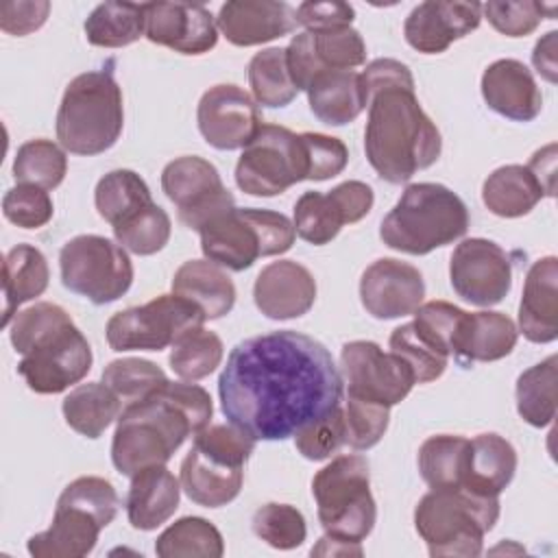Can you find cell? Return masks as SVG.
Returning a JSON list of instances; mask_svg holds the SVG:
<instances>
[{
    "label": "cell",
    "mask_w": 558,
    "mask_h": 558,
    "mask_svg": "<svg viewBox=\"0 0 558 558\" xmlns=\"http://www.w3.org/2000/svg\"><path fill=\"white\" fill-rule=\"evenodd\" d=\"M342 375L327 347L281 329L238 342L218 377L227 421L253 440H286L342 401Z\"/></svg>",
    "instance_id": "1"
},
{
    "label": "cell",
    "mask_w": 558,
    "mask_h": 558,
    "mask_svg": "<svg viewBox=\"0 0 558 558\" xmlns=\"http://www.w3.org/2000/svg\"><path fill=\"white\" fill-rule=\"evenodd\" d=\"M214 403L194 381H168L155 395L129 403L118 416L111 440V462L131 477L137 471L166 464L187 436L209 425Z\"/></svg>",
    "instance_id": "2"
},
{
    "label": "cell",
    "mask_w": 558,
    "mask_h": 558,
    "mask_svg": "<svg viewBox=\"0 0 558 558\" xmlns=\"http://www.w3.org/2000/svg\"><path fill=\"white\" fill-rule=\"evenodd\" d=\"M442 140L423 111L414 85H395L371 94L364 153L371 168L388 183H405L418 170L434 166Z\"/></svg>",
    "instance_id": "3"
},
{
    "label": "cell",
    "mask_w": 558,
    "mask_h": 558,
    "mask_svg": "<svg viewBox=\"0 0 558 558\" xmlns=\"http://www.w3.org/2000/svg\"><path fill=\"white\" fill-rule=\"evenodd\" d=\"M9 340L22 355L17 373L37 395H57L78 384L92 368L87 338L57 303H35L17 312Z\"/></svg>",
    "instance_id": "4"
},
{
    "label": "cell",
    "mask_w": 558,
    "mask_h": 558,
    "mask_svg": "<svg viewBox=\"0 0 558 558\" xmlns=\"http://www.w3.org/2000/svg\"><path fill=\"white\" fill-rule=\"evenodd\" d=\"M469 229L464 201L442 183H412L379 225L381 242L399 253L427 255Z\"/></svg>",
    "instance_id": "5"
},
{
    "label": "cell",
    "mask_w": 558,
    "mask_h": 558,
    "mask_svg": "<svg viewBox=\"0 0 558 558\" xmlns=\"http://www.w3.org/2000/svg\"><path fill=\"white\" fill-rule=\"evenodd\" d=\"M124 126L122 89L109 68L74 76L57 111V140L74 155L94 157L109 150Z\"/></svg>",
    "instance_id": "6"
},
{
    "label": "cell",
    "mask_w": 558,
    "mask_h": 558,
    "mask_svg": "<svg viewBox=\"0 0 558 558\" xmlns=\"http://www.w3.org/2000/svg\"><path fill=\"white\" fill-rule=\"evenodd\" d=\"M497 519L499 497H482L464 488H432L414 508V527L432 558L480 556L484 536Z\"/></svg>",
    "instance_id": "7"
},
{
    "label": "cell",
    "mask_w": 558,
    "mask_h": 558,
    "mask_svg": "<svg viewBox=\"0 0 558 558\" xmlns=\"http://www.w3.org/2000/svg\"><path fill=\"white\" fill-rule=\"evenodd\" d=\"M255 440L231 423H209L194 434V445L181 462V488L190 501L220 508L233 501L244 482V464Z\"/></svg>",
    "instance_id": "8"
},
{
    "label": "cell",
    "mask_w": 558,
    "mask_h": 558,
    "mask_svg": "<svg viewBox=\"0 0 558 558\" xmlns=\"http://www.w3.org/2000/svg\"><path fill=\"white\" fill-rule=\"evenodd\" d=\"M198 233L205 259L233 272L251 268L259 257L290 251L296 238L288 216L257 207H233Z\"/></svg>",
    "instance_id": "9"
},
{
    "label": "cell",
    "mask_w": 558,
    "mask_h": 558,
    "mask_svg": "<svg viewBox=\"0 0 558 558\" xmlns=\"http://www.w3.org/2000/svg\"><path fill=\"white\" fill-rule=\"evenodd\" d=\"M318 521L327 536L362 543L375 527L377 508L371 495L368 462L362 456H336L312 480Z\"/></svg>",
    "instance_id": "10"
},
{
    "label": "cell",
    "mask_w": 558,
    "mask_h": 558,
    "mask_svg": "<svg viewBox=\"0 0 558 558\" xmlns=\"http://www.w3.org/2000/svg\"><path fill=\"white\" fill-rule=\"evenodd\" d=\"M61 283L92 301L107 305L118 301L133 283V264L129 253L105 235H76L59 251Z\"/></svg>",
    "instance_id": "11"
},
{
    "label": "cell",
    "mask_w": 558,
    "mask_h": 558,
    "mask_svg": "<svg viewBox=\"0 0 558 558\" xmlns=\"http://www.w3.org/2000/svg\"><path fill=\"white\" fill-rule=\"evenodd\" d=\"M310 163L301 133L286 126L262 124L242 148L235 163V183L251 196H277L307 181Z\"/></svg>",
    "instance_id": "12"
},
{
    "label": "cell",
    "mask_w": 558,
    "mask_h": 558,
    "mask_svg": "<svg viewBox=\"0 0 558 558\" xmlns=\"http://www.w3.org/2000/svg\"><path fill=\"white\" fill-rule=\"evenodd\" d=\"M203 312L179 294H161L126 307L107 320L105 336L113 351H161L190 329L203 327Z\"/></svg>",
    "instance_id": "13"
},
{
    "label": "cell",
    "mask_w": 558,
    "mask_h": 558,
    "mask_svg": "<svg viewBox=\"0 0 558 558\" xmlns=\"http://www.w3.org/2000/svg\"><path fill=\"white\" fill-rule=\"evenodd\" d=\"M161 190L174 203L179 222L192 231L205 229L235 207L216 166L196 155L170 161L161 172Z\"/></svg>",
    "instance_id": "14"
},
{
    "label": "cell",
    "mask_w": 558,
    "mask_h": 558,
    "mask_svg": "<svg viewBox=\"0 0 558 558\" xmlns=\"http://www.w3.org/2000/svg\"><path fill=\"white\" fill-rule=\"evenodd\" d=\"M340 375L347 381V395L384 403H401L416 384L412 368L392 351L384 353L377 342L351 340L340 351Z\"/></svg>",
    "instance_id": "15"
},
{
    "label": "cell",
    "mask_w": 558,
    "mask_h": 558,
    "mask_svg": "<svg viewBox=\"0 0 558 558\" xmlns=\"http://www.w3.org/2000/svg\"><path fill=\"white\" fill-rule=\"evenodd\" d=\"M449 281L471 305H497L512 288V259L493 240L466 238L451 253Z\"/></svg>",
    "instance_id": "16"
},
{
    "label": "cell",
    "mask_w": 558,
    "mask_h": 558,
    "mask_svg": "<svg viewBox=\"0 0 558 558\" xmlns=\"http://www.w3.org/2000/svg\"><path fill=\"white\" fill-rule=\"evenodd\" d=\"M375 203L371 185L364 181H344L327 194L305 192L294 203V231L301 240L323 246L329 244L344 225L360 222Z\"/></svg>",
    "instance_id": "17"
},
{
    "label": "cell",
    "mask_w": 558,
    "mask_h": 558,
    "mask_svg": "<svg viewBox=\"0 0 558 558\" xmlns=\"http://www.w3.org/2000/svg\"><path fill=\"white\" fill-rule=\"evenodd\" d=\"M288 72L299 92L325 70H353L366 61V44L351 26L329 31H303L286 48Z\"/></svg>",
    "instance_id": "18"
},
{
    "label": "cell",
    "mask_w": 558,
    "mask_h": 558,
    "mask_svg": "<svg viewBox=\"0 0 558 558\" xmlns=\"http://www.w3.org/2000/svg\"><path fill=\"white\" fill-rule=\"evenodd\" d=\"M196 122L203 140L218 150L244 148L264 124L257 102L231 83L214 85L201 96Z\"/></svg>",
    "instance_id": "19"
},
{
    "label": "cell",
    "mask_w": 558,
    "mask_h": 558,
    "mask_svg": "<svg viewBox=\"0 0 558 558\" xmlns=\"http://www.w3.org/2000/svg\"><path fill=\"white\" fill-rule=\"evenodd\" d=\"M425 296V281L416 266L381 257L375 259L360 279V301L366 314L379 320L401 318L416 312Z\"/></svg>",
    "instance_id": "20"
},
{
    "label": "cell",
    "mask_w": 558,
    "mask_h": 558,
    "mask_svg": "<svg viewBox=\"0 0 558 558\" xmlns=\"http://www.w3.org/2000/svg\"><path fill=\"white\" fill-rule=\"evenodd\" d=\"M144 37L181 54L209 52L218 41L216 17L203 4L148 2Z\"/></svg>",
    "instance_id": "21"
},
{
    "label": "cell",
    "mask_w": 558,
    "mask_h": 558,
    "mask_svg": "<svg viewBox=\"0 0 558 558\" xmlns=\"http://www.w3.org/2000/svg\"><path fill=\"white\" fill-rule=\"evenodd\" d=\"M482 22L480 2L427 0L416 4L403 24L405 41L423 54H440Z\"/></svg>",
    "instance_id": "22"
},
{
    "label": "cell",
    "mask_w": 558,
    "mask_h": 558,
    "mask_svg": "<svg viewBox=\"0 0 558 558\" xmlns=\"http://www.w3.org/2000/svg\"><path fill=\"white\" fill-rule=\"evenodd\" d=\"M253 301L266 318H299L307 314L316 301V279L294 259L270 262L255 277Z\"/></svg>",
    "instance_id": "23"
},
{
    "label": "cell",
    "mask_w": 558,
    "mask_h": 558,
    "mask_svg": "<svg viewBox=\"0 0 558 558\" xmlns=\"http://www.w3.org/2000/svg\"><path fill=\"white\" fill-rule=\"evenodd\" d=\"M216 26L233 46H259L292 33L296 9L275 0H229L220 7Z\"/></svg>",
    "instance_id": "24"
},
{
    "label": "cell",
    "mask_w": 558,
    "mask_h": 558,
    "mask_svg": "<svg viewBox=\"0 0 558 558\" xmlns=\"http://www.w3.org/2000/svg\"><path fill=\"white\" fill-rule=\"evenodd\" d=\"M482 98L495 113L512 122H530L543 109V94L519 59H497L482 74Z\"/></svg>",
    "instance_id": "25"
},
{
    "label": "cell",
    "mask_w": 558,
    "mask_h": 558,
    "mask_svg": "<svg viewBox=\"0 0 558 558\" xmlns=\"http://www.w3.org/2000/svg\"><path fill=\"white\" fill-rule=\"evenodd\" d=\"M558 259L554 255L536 259L523 281L519 303V331L534 344L558 338Z\"/></svg>",
    "instance_id": "26"
},
{
    "label": "cell",
    "mask_w": 558,
    "mask_h": 558,
    "mask_svg": "<svg viewBox=\"0 0 558 558\" xmlns=\"http://www.w3.org/2000/svg\"><path fill=\"white\" fill-rule=\"evenodd\" d=\"M517 451L499 434H480L466 440L460 486L473 495L499 497L514 477Z\"/></svg>",
    "instance_id": "27"
},
{
    "label": "cell",
    "mask_w": 558,
    "mask_h": 558,
    "mask_svg": "<svg viewBox=\"0 0 558 558\" xmlns=\"http://www.w3.org/2000/svg\"><path fill=\"white\" fill-rule=\"evenodd\" d=\"M107 525L94 512L57 501L50 527L33 534L26 549L35 558H81L96 547L98 534Z\"/></svg>",
    "instance_id": "28"
},
{
    "label": "cell",
    "mask_w": 558,
    "mask_h": 558,
    "mask_svg": "<svg viewBox=\"0 0 558 558\" xmlns=\"http://www.w3.org/2000/svg\"><path fill=\"white\" fill-rule=\"evenodd\" d=\"M519 338L514 320L501 312H464L451 355L460 366L497 362L512 353Z\"/></svg>",
    "instance_id": "29"
},
{
    "label": "cell",
    "mask_w": 558,
    "mask_h": 558,
    "mask_svg": "<svg viewBox=\"0 0 558 558\" xmlns=\"http://www.w3.org/2000/svg\"><path fill=\"white\" fill-rule=\"evenodd\" d=\"M181 486L166 464H153L131 475L126 517L135 530L148 532L163 525L179 508Z\"/></svg>",
    "instance_id": "30"
},
{
    "label": "cell",
    "mask_w": 558,
    "mask_h": 558,
    "mask_svg": "<svg viewBox=\"0 0 558 558\" xmlns=\"http://www.w3.org/2000/svg\"><path fill=\"white\" fill-rule=\"evenodd\" d=\"M312 113L329 124L342 126L353 122L368 105L362 74L353 70H325L307 87Z\"/></svg>",
    "instance_id": "31"
},
{
    "label": "cell",
    "mask_w": 558,
    "mask_h": 558,
    "mask_svg": "<svg viewBox=\"0 0 558 558\" xmlns=\"http://www.w3.org/2000/svg\"><path fill=\"white\" fill-rule=\"evenodd\" d=\"M172 294L194 303L205 320L229 314L235 305V286L222 266L209 259L183 262L172 277Z\"/></svg>",
    "instance_id": "32"
},
{
    "label": "cell",
    "mask_w": 558,
    "mask_h": 558,
    "mask_svg": "<svg viewBox=\"0 0 558 558\" xmlns=\"http://www.w3.org/2000/svg\"><path fill=\"white\" fill-rule=\"evenodd\" d=\"M547 192L536 174L521 163H508L493 170L482 185V201L499 218H519L530 214Z\"/></svg>",
    "instance_id": "33"
},
{
    "label": "cell",
    "mask_w": 558,
    "mask_h": 558,
    "mask_svg": "<svg viewBox=\"0 0 558 558\" xmlns=\"http://www.w3.org/2000/svg\"><path fill=\"white\" fill-rule=\"evenodd\" d=\"M50 270L44 253L31 244L13 246L2 262V327H9L17 307L35 296H41L48 288Z\"/></svg>",
    "instance_id": "34"
},
{
    "label": "cell",
    "mask_w": 558,
    "mask_h": 558,
    "mask_svg": "<svg viewBox=\"0 0 558 558\" xmlns=\"http://www.w3.org/2000/svg\"><path fill=\"white\" fill-rule=\"evenodd\" d=\"M65 423L85 438H98L122 414L120 397L102 381H87L74 386L63 403Z\"/></svg>",
    "instance_id": "35"
},
{
    "label": "cell",
    "mask_w": 558,
    "mask_h": 558,
    "mask_svg": "<svg viewBox=\"0 0 558 558\" xmlns=\"http://www.w3.org/2000/svg\"><path fill=\"white\" fill-rule=\"evenodd\" d=\"M85 37L98 48H122L146 33V7L133 2H102L87 15Z\"/></svg>",
    "instance_id": "36"
},
{
    "label": "cell",
    "mask_w": 558,
    "mask_h": 558,
    "mask_svg": "<svg viewBox=\"0 0 558 558\" xmlns=\"http://www.w3.org/2000/svg\"><path fill=\"white\" fill-rule=\"evenodd\" d=\"M556 379L558 357L549 355L543 362L523 371L517 379V412L532 427H547L556 416Z\"/></svg>",
    "instance_id": "37"
},
{
    "label": "cell",
    "mask_w": 558,
    "mask_h": 558,
    "mask_svg": "<svg viewBox=\"0 0 558 558\" xmlns=\"http://www.w3.org/2000/svg\"><path fill=\"white\" fill-rule=\"evenodd\" d=\"M94 203L98 209V216L107 220L111 227L120 225L122 220L131 218L140 209L153 203L150 190L146 181L126 168L107 172L94 190Z\"/></svg>",
    "instance_id": "38"
},
{
    "label": "cell",
    "mask_w": 558,
    "mask_h": 558,
    "mask_svg": "<svg viewBox=\"0 0 558 558\" xmlns=\"http://www.w3.org/2000/svg\"><path fill=\"white\" fill-rule=\"evenodd\" d=\"M159 558H220L225 554L222 534L203 517H183L168 525L155 541Z\"/></svg>",
    "instance_id": "39"
},
{
    "label": "cell",
    "mask_w": 558,
    "mask_h": 558,
    "mask_svg": "<svg viewBox=\"0 0 558 558\" xmlns=\"http://www.w3.org/2000/svg\"><path fill=\"white\" fill-rule=\"evenodd\" d=\"M248 85L253 98L262 107H288L299 89L294 87L290 72L286 48H266L253 54L248 61Z\"/></svg>",
    "instance_id": "40"
},
{
    "label": "cell",
    "mask_w": 558,
    "mask_h": 558,
    "mask_svg": "<svg viewBox=\"0 0 558 558\" xmlns=\"http://www.w3.org/2000/svg\"><path fill=\"white\" fill-rule=\"evenodd\" d=\"M225 355L222 340L216 331L196 327L183 333L170 351L168 364L177 377L183 381H198L211 375Z\"/></svg>",
    "instance_id": "41"
},
{
    "label": "cell",
    "mask_w": 558,
    "mask_h": 558,
    "mask_svg": "<svg viewBox=\"0 0 558 558\" xmlns=\"http://www.w3.org/2000/svg\"><path fill=\"white\" fill-rule=\"evenodd\" d=\"M464 436L438 434L418 447V473L429 488H458L466 449Z\"/></svg>",
    "instance_id": "42"
},
{
    "label": "cell",
    "mask_w": 558,
    "mask_h": 558,
    "mask_svg": "<svg viewBox=\"0 0 558 558\" xmlns=\"http://www.w3.org/2000/svg\"><path fill=\"white\" fill-rule=\"evenodd\" d=\"M65 172L68 157L63 148L44 137L24 142L13 159V177L17 183L54 190L65 179Z\"/></svg>",
    "instance_id": "43"
},
{
    "label": "cell",
    "mask_w": 558,
    "mask_h": 558,
    "mask_svg": "<svg viewBox=\"0 0 558 558\" xmlns=\"http://www.w3.org/2000/svg\"><path fill=\"white\" fill-rule=\"evenodd\" d=\"M388 344L390 351L412 368L416 384L438 379L449 364V353L429 340L414 323H405L392 329Z\"/></svg>",
    "instance_id": "44"
},
{
    "label": "cell",
    "mask_w": 558,
    "mask_h": 558,
    "mask_svg": "<svg viewBox=\"0 0 558 558\" xmlns=\"http://www.w3.org/2000/svg\"><path fill=\"white\" fill-rule=\"evenodd\" d=\"M168 381L170 379L155 362L142 357L113 360L102 371V384L109 386L124 405L155 395Z\"/></svg>",
    "instance_id": "45"
},
{
    "label": "cell",
    "mask_w": 558,
    "mask_h": 558,
    "mask_svg": "<svg viewBox=\"0 0 558 558\" xmlns=\"http://www.w3.org/2000/svg\"><path fill=\"white\" fill-rule=\"evenodd\" d=\"M172 233L170 216L163 207L150 203L131 218L113 227L116 242L135 255H155L161 251Z\"/></svg>",
    "instance_id": "46"
},
{
    "label": "cell",
    "mask_w": 558,
    "mask_h": 558,
    "mask_svg": "<svg viewBox=\"0 0 558 558\" xmlns=\"http://www.w3.org/2000/svg\"><path fill=\"white\" fill-rule=\"evenodd\" d=\"M253 532L275 549H296L307 536L303 514L290 504H266L253 514Z\"/></svg>",
    "instance_id": "47"
},
{
    "label": "cell",
    "mask_w": 558,
    "mask_h": 558,
    "mask_svg": "<svg viewBox=\"0 0 558 558\" xmlns=\"http://www.w3.org/2000/svg\"><path fill=\"white\" fill-rule=\"evenodd\" d=\"M342 412H344V445L357 451L375 447L388 429L390 408L384 403L347 395Z\"/></svg>",
    "instance_id": "48"
},
{
    "label": "cell",
    "mask_w": 558,
    "mask_h": 558,
    "mask_svg": "<svg viewBox=\"0 0 558 558\" xmlns=\"http://www.w3.org/2000/svg\"><path fill=\"white\" fill-rule=\"evenodd\" d=\"M556 4H545L536 0L521 2H486L482 4V13L490 22V26L506 37H525L536 31V26L551 17Z\"/></svg>",
    "instance_id": "49"
},
{
    "label": "cell",
    "mask_w": 558,
    "mask_h": 558,
    "mask_svg": "<svg viewBox=\"0 0 558 558\" xmlns=\"http://www.w3.org/2000/svg\"><path fill=\"white\" fill-rule=\"evenodd\" d=\"M344 445V412L342 405L325 416L303 425L294 434V447L305 460H327Z\"/></svg>",
    "instance_id": "50"
},
{
    "label": "cell",
    "mask_w": 558,
    "mask_h": 558,
    "mask_svg": "<svg viewBox=\"0 0 558 558\" xmlns=\"http://www.w3.org/2000/svg\"><path fill=\"white\" fill-rule=\"evenodd\" d=\"M2 214L9 222L22 229H39L50 222L54 205L48 190L17 183L15 187H9L2 196Z\"/></svg>",
    "instance_id": "51"
},
{
    "label": "cell",
    "mask_w": 558,
    "mask_h": 558,
    "mask_svg": "<svg viewBox=\"0 0 558 558\" xmlns=\"http://www.w3.org/2000/svg\"><path fill=\"white\" fill-rule=\"evenodd\" d=\"M307 150V181H327L338 177L349 163V150L342 140L325 133H301Z\"/></svg>",
    "instance_id": "52"
},
{
    "label": "cell",
    "mask_w": 558,
    "mask_h": 558,
    "mask_svg": "<svg viewBox=\"0 0 558 558\" xmlns=\"http://www.w3.org/2000/svg\"><path fill=\"white\" fill-rule=\"evenodd\" d=\"M50 13V2L46 0H17L4 2L0 7V28L9 35H28L44 26Z\"/></svg>",
    "instance_id": "53"
},
{
    "label": "cell",
    "mask_w": 558,
    "mask_h": 558,
    "mask_svg": "<svg viewBox=\"0 0 558 558\" xmlns=\"http://www.w3.org/2000/svg\"><path fill=\"white\" fill-rule=\"evenodd\" d=\"M355 9L347 2H301L296 7V24L305 31H329L351 26Z\"/></svg>",
    "instance_id": "54"
},
{
    "label": "cell",
    "mask_w": 558,
    "mask_h": 558,
    "mask_svg": "<svg viewBox=\"0 0 558 558\" xmlns=\"http://www.w3.org/2000/svg\"><path fill=\"white\" fill-rule=\"evenodd\" d=\"M556 39L558 33L549 31L545 37H541L534 46L532 52V65L534 70L547 81V83H556L558 78V61H556Z\"/></svg>",
    "instance_id": "55"
},
{
    "label": "cell",
    "mask_w": 558,
    "mask_h": 558,
    "mask_svg": "<svg viewBox=\"0 0 558 558\" xmlns=\"http://www.w3.org/2000/svg\"><path fill=\"white\" fill-rule=\"evenodd\" d=\"M527 168L536 174V179L543 183L547 196L556 194V144H547L545 148L536 150L527 163Z\"/></svg>",
    "instance_id": "56"
},
{
    "label": "cell",
    "mask_w": 558,
    "mask_h": 558,
    "mask_svg": "<svg viewBox=\"0 0 558 558\" xmlns=\"http://www.w3.org/2000/svg\"><path fill=\"white\" fill-rule=\"evenodd\" d=\"M312 556H362V543H347L325 534L318 545L312 547Z\"/></svg>",
    "instance_id": "57"
}]
</instances>
